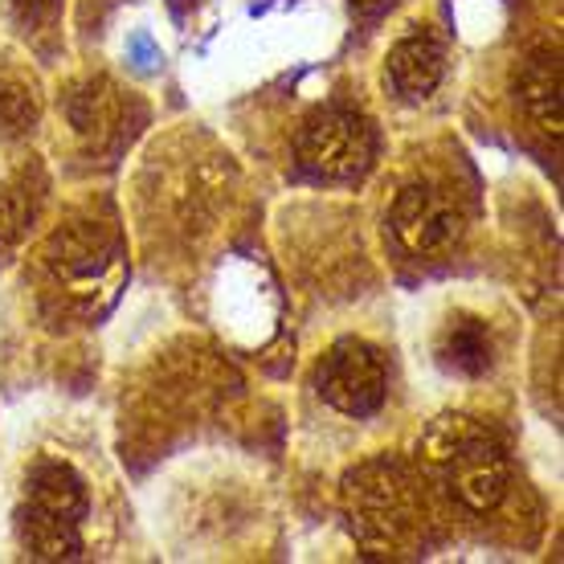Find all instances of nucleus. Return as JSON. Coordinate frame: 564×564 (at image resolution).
<instances>
[{"instance_id": "4", "label": "nucleus", "mask_w": 564, "mask_h": 564, "mask_svg": "<svg viewBox=\"0 0 564 564\" xmlns=\"http://www.w3.org/2000/svg\"><path fill=\"white\" fill-rule=\"evenodd\" d=\"M45 267L57 279V286H66V295L86 299L95 286L111 291L119 282V238L107 221H70L62 226L45 246Z\"/></svg>"}, {"instance_id": "12", "label": "nucleus", "mask_w": 564, "mask_h": 564, "mask_svg": "<svg viewBox=\"0 0 564 564\" xmlns=\"http://www.w3.org/2000/svg\"><path fill=\"white\" fill-rule=\"evenodd\" d=\"M21 544L33 561H78L83 556V523H62L50 516L21 511Z\"/></svg>"}, {"instance_id": "17", "label": "nucleus", "mask_w": 564, "mask_h": 564, "mask_svg": "<svg viewBox=\"0 0 564 564\" xmlns=\"http://www.w3.org/2000/svg\"><path fill=\"white\" fill-rule=\"evenodd\" d=\"M348 4H352V13H356V17H368V21L393 9V0H348Z\"/></svg>"}, {"instance_id": "13", "label": "nucleus", "mask_w": 564, "mask_h": 564, "mask_svg": "<svg viewBox=\"0 0 564 564\" xmlns=\"http://www.w3.org/2000/svg\"><path fill=\"white\" fill-rule=\"evenodd\" d=\"M37 200H42V184H29V172L0 184V258L25 238Z\"/></svg>"}, {"instance_id": "16", "label": "nucleus", "mask_w": 564, "mask_h": 564, "mask_svg": "<svg viewBox=\"0 0 564 564\" xmlns=\"http://www.w3.org/2000/svg\"><path fill=\"white\" fill-rule=\"evenodd\" d=\"M128 54H131V62L140 66V70H155L160 62H164V54L152 45V37L148 33H131V42H128Z\"/></svg>"}, {"instance_id": "14", "label": "nucleus", "mask_w": 564, "mask_h": 564, "mask_svg": "<svg viewBox=\"0 0 564 564\" xmlns=\"http://www.w3.org/2000/svg\"><path fill=\"white\" fill-rule=\"evenodd\" d=\"M37 95L29 90L25 83H17V78H0V131H29L37 123Z\"/></svg>"}, {"instance_id": "10", "label": "nucleus", "mask_w": 564, "mask_h": 564, "mask_svg": "<svg viewBox=\"0 0 564 564\" xmlns=\"http://www.w3.org/2000/svg\"><path fill=\"white\" fill-rule=\"evenodd\" d=\"M495 344L479 315H454L437 336V360L458 377H482L491 368Z\"/></svg>"}, {"instance_id": "15", "label": "nucleus", "mask_w": 564, "mask_h": 564, "mask_svg": "<svg viewBox=\"0 0 564 564\" xmlns=\"http://www.w3.org/2000/svg\"><path fill=\"white\" fill-rule=\"evenodd\" d=\"M9 4H13V17L25 29L45 25V21H54V13H57V0H9Z\"/></svg>"}, {"instance_id": "5", "label": "nucleus", "mask_w": 564, "mask_h": 564, "mask_svg": "<svg viewBox=\"0 0 564 564\" xmlns=\"http://www.w3.org/2000/svg\"><path fill=\"white\" fill-rule=\"evenodd\" d=\"M315 384H319V397L332 410L348 413V417H368L384 405L389 368H384V356L377 344H368L360 336H344L319 360Z\"/></svg>"}, {"instance_id": "3", "label": "nucleus", "mask_w": 564, "mask_h": 564, "mask_svg": "<svg viewBox=\"0 0 564 564\" xmlns=\"http://www.w3.org/2000/svg\"><path fill=\"white\" fill-rule=\"evenodd\" d=\"M372 155H377V131L365 115L348 107H324L299 131V164L315 181L365 176Z\"/></svg>"}, {"instance_id": "11", "label": "nucleus", "mask_w": 564, "mask_h": 564, "mask_svg": "<svg viewBox=\"0 0 564 564\" xmlns=\"http://www.w3.org/2000/svg\"><path fill=\"white\" fill-rule=\"evenodd\" d=\"M520 102L536 119V128L561 135V66L556 57H532L520 74Z\"/></svg>"}, {"instance_id": "18", "label": "nucleus", "mask_w": 564, "mask_h": 564, "mask_svg": "<svg viewBox=\"0 0 564 564\" xmlns=\"http://www.w3.org/2000/svg\"><path fill=\"white\" fill-rule=\"evenodd\" d=\"M169 4H172V13L184 17V13H188V4H197V0H169Z\"/></svg>"}, {"instance_id": "6", "label": "nucleus", "mask_w": 564, "mask_h": 564, "mask_svg": "<svg viewBox=\"0 0 564 564\" xmlns=\"http://www.w3.org/2000/svg\"><path fill=\"white\" fill-rule=\"evenodd\" d=\"M393 234L410 254H442L463 238V209L442 184H405L393 200Z\"/></svg>"}, {"instance_id": "1", "label": "nucleus", "mask_w": 564, "mask_h": 564, "mask_svg": "<svg viewBox=\"0 0 564 564\" xmlns=\"http://www.w3.org/2000/svg\"><path fill=\"white\" fill-rule=\"evenodd\" d=\"M422 463L437 475V482L475 516L495 511L511 491V463L503 442L475 417L451 413L437 417L422 437Z\"/></svg>"}, {"instance_id": "9", "label": "nucleus", "mask_w": 564, "mask_h": 564, "mask_svg": "<svg viewBox=\"0 0 564 564\" xmlns=\"http://www.w3.org/2000/svg\"><path fill=\"white\" fill-rule=\"evenodd\" d=\"M123 111H128L123 90H115L107 78H90L66 95L70 128L95 143H102L107 135H123Z\"/></svg>"}, {"instance_id": "2", "label": "nucleus", "mask_w": 564, "mask_h": 564, "mask_svg": "<svg viewBox=\"0 0 564 564\" xmlns=\"http://www.w3.org/2000/svg\"><path fill=\"white\" fill-rule=\"evenodd\" d=\"M352 528L372 549H401L422 528V487L401 463H368L348 487Z\"/></svg>"}, {"instance_id": "8", "label": "nucleus", "mask_w": 564, "mask_h": 564, "mask_svg": "<svg viewBox=\"0 0 564 564\" xmlns=\"http://www.w3.org/2000/svg\"><path fill=\"white\" fill-rule=\"evenodd\" d=\"M446 74V54L430 29H413L389 50V83L401 99H430Z\"/></svg>"}, {"instance_id": "7", "label": "nucleus", "mask_w": 564, "mask_h": 564, "mask_svg": "<svg viewBox=\"0 0 564 564\" xmlns=\"http://www.w3.org/2000/svg\"><path fill=\"white\" fill-rule=\"evenodd\" d=\"M25 511L50 516V520H62V523H83L86 511H90V495H86V482L78 479L74 466L45 458V463H37L29 470Z\"/></svg>"}]
</instances>
